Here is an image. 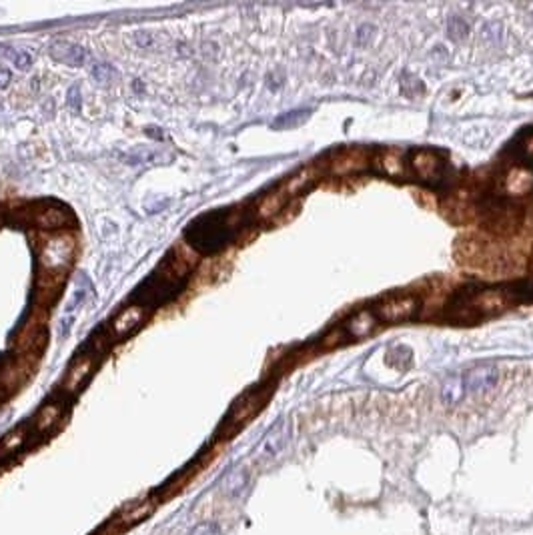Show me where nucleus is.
Instances as JSON below:
<instances>
[{"label": "nucleus", "mask_w": 533, "mask_h": 535, "mask_svg": "<svg viewBox=\"0 0 533 535\" xmlns=\"http://www.w3.org/2000/svg\"><path fill=\"white\" fill-rule=\"evenodd\" d=\"M75 253V239L70 235H54L48 237L47 241L43 243L40 249V267L47 273H64L68 263L73 259Z\"/></svg>", "instance_id": "1"}, {"label": "nucleus", "mask_w": 533, "mask_h": 535, "mask_svg": "<svg viewBox=\"0 0 533 535\" xmlns=\"http://www.w3.org/2000/svg\"><path fill=\"white\" fill-rule=\"evenodd\" d=\"M483 221H486V227L495 233H511L518 229L521 223V211L519 207L507 200H489L483 209Z\"/></svg>", "instance_id": "2"}, {"label": "nucleus", "mask_w": 533, "mask_h": 535, "mask_svg": "<svg viewBox=\"0 0 533 535\" xmlns=\"http://www.w3.org/2000/svg\"><path fill=\"white\" fill-rule=\"evenodd\" d=\"M417 299L413 297H391L383 303L373 309V315H375L379 321L383 323H403L411 319L417 311Z\"/></svg>", "instance_id": "3"}, {"label": "nucleus", "mask_w": 533, "mask_h": 535, "mask_svg": "<svg viewBox=\"0 0 533 535\" xmlns=\"http://www.w3.org/2000/svg\"><path fill=\"white\" fill-rule=\"evenodd\" d=\"M445 163L440 156L431 151H417L411 156V168L415 170L417 177H421L423 181H435L441 179Z\"/></svg>", "instance_id": "4"}, {"label": "nucleus", "mask_w": 533, "mask_h": 535, "mask_svg": "<svg viewBox=\"0 0 533 535\" xmlns=\"http://www.w3.org/2000/svg\"><path fill=\"white\" fill-rule=\"evenodd\" d=\"M66 273H47L43 271L36 281V303L40 307H48L52 301H57L59 293L63 289Z\"/></svg>", "instance_id": "5"}, {"label": "nucleus", "mask_w": 533, "mask_h": 535, "mask_svg": "<svg viewBox=\"0 0 533 535\" xmlns=\"http://www.w3.org/2000/svg\"><path fill=\"white\" fill-rule=\"evenodd\" d=\"M497 377H500V373L493 365H479V367L470 369L463 375V385H465V391L481 393V391L491 389L497 381Z\"/></svg>", "instance_id": "6"}, {"label": "nucleus", "mask_w": 533, "mask_h": 535, "mask_svg": "<svg viewBox=\"0 0 533 535\" xmlns=\"http://www.w3.org/2000/svg\"><path fill=\"white\" fill-rule=\"evenodd\" d=\"M142 319H144V309H142V305L126 307L125 311H121V313L114 317V321H112V335L117 337V339L126 337L133 329H137V327L141 325Z\"/></svg>", "instance_id": "7"}, {"label": "nucleus", "mask_w": 533, "mask_h": 535, "mask_svg": "<svg viewBox=\"0 0 533 535\" xmlns=\"http://www.w3.org/2000/svg\"><path fill=\"white\" fill-rule=\"evenodd\" d=\"M50 57L68 66H82L89 61V52L82 46L70 43H54L50 46Z\"/></svg>", "instance_id": "8"}, {"label": "nucleus", "mask_w": 533, "mask_h": 535, "mask_svg": "<svg viewBox=\"0 0 533 535\" xmlns=\"http://www.w3.org/2000/svg\"><path fill=\"white\" fill-rule=\"evenodd\" d=\"M94 369V357L93 355H82L79 361L68 369V375L64 379V391L66 393H75L79 391L80 385L87 381V377L91 375V371Z\"/></svg>", "instance_id": "9"}, {"label": "nucleus", "mask_w": 533, "mask_h": 535, "mask_svg": "<svg viewBox=\"0 0 533 535\" xmlns=\"http://www.w3.org/2000/svg\"><path fill=\"white\" fill-rule=\"evenodd\" d=\"M265 393L263 391H257V393H251L249 397H245L239 405L235 407V411L231 413L229 417V423L231 425H243L251 419L255 413L259 411L265 403Z\"/></svg>", "instance_id": "10"}, {"label": "nucleus", "mask_w": 533, "mask_h": 535, "mask_svg": "<svg viewBox=\"0 0 533 535\" xmlns=\"http://www.w3.org/2000/svg\"><path fill=\"white\" fill-rule=\"evenodd\" d=\"M375 323L377 317L373 315V311H359L355 317H351L343 325V333L347 337H353V339H361V337H367L375 329Z\"/></svg>", "instance_id": "11"}, {"label": "nucleus", "mask_w": 533, "mask_h": 535, "mask_svg": "<svg viewBox=\"0 0 533 535\" xmlns=\"http://www.w3.org/2000/svg\"><path fill=\"white\" fill-rule=\"evenodd\" d=\"M289 423L287 421H281L279 425H275V427L269 431V435L265 437V441L261 445V453L265 455V457H271V455H277L279 451H281L285 444H287V439H289Z\"/></svg>", "instance_id": "12"}, {"label": "nucleus", "mask_w": 533, "mask_h": 535, "mask_svg": "<svg viewBox=\"0 0 533 535\" xmlns=\"http://www.w3.org/2000/svg\"><path fill=\"white\" fill-rule=\"evenodd\" d=\"M32 221L38 225V227H45V229H54V227H66L73 217L66 213L64 209H57V207H48V209H38L36 214L32 217Z\"/></svg>", "instance_id": "13"}, {"label": "nucleus", "mask_w": 533, "mask_h": 535, "mask_svg": "<svg viewBox=\"0 0 533 535\" xmlns=\"http://www.w3.org/2000/svg\"><path fill=\"white\" fill-rule=\"evenodd\" d=\"M63 417V405L61 403H48L45 405L38 415H36V419H34V429L38 431V433H45L48 429L52 427L59 419Z\"/></svg>", "instance_id": "14"}, {"label": "nucleus", "mask_w": 533, "mask_h": 535, "mask_svg": "<svg viewBox=\"0 0 533 535\" xmlns=\"http://www.w3.org/2000/svg\"><path fill=\"white\" fill-rule=\"evenodd\" d=\"M285 203H287V195H285L283 191L271 193V195L263 197V200L259 203L257 214H259L261 219H271V217H275V214L281 211L283 207H285Z\"/></svg>", "instance_id": "15"}, {"label": "nucleus", "mask_w": 533, "mask_h": 535, "mask_svg": "<svg viewBox=\"0 0 533 535\" xmlns=\"http://www.w3.org/2000/svg\"><path fill=\"white\" fill-rule=\"evenodd\" d=\"M465 395V385H463V377H449L447 381L443 383L441 387V399L445 405H455L459 403Z\"/></svg>", "instance_id": "16"}, {"label": "nucleus", "mask_w": 533, "mask_h": 535, "mask_svg": "<svg viewBox=\"0 0 533 535\" xmlns=\"http://www.w3.org/2000/svg\"><path fill=\"white\" fill-rule=\"evenodd\" d=\"M247 488V474L243 471V469H235V471H231V474L225 477V481H223V490L227 491L229 495H241L243 490Z\"/></svg>", "instance_id": "17"}, {"label": "nucleus", "mask_w": 533, "mask_h": 535, "mask_svg": "<svg viewBox=\"0 0 533 535\" xmlns=\"http://www.w3.org/2000/svg\"><path fill=\"white\" fill-rule=\"evenodd\" d=\"M0 57H2V59H8L18 71H29L32 64V57L29 52L15 50V48H10V46H0Z\"/></svg>", "instance_id": "18"}, {"label": "nucleus", "mask_w": 533, "mask_h": 535, "mask_svg": "<svg viewBox=\"0 0 533 535\" xmlns=\"http://www.w3.org/2000/svg\"><path fill=\"white\" fill-rule=\"evenodd\" d=\"M365 165V161L361 159L359 153H353V154H343L339 161H335L333 163V170L337 173V175H345V173H355V170H359Z\"/></svg>", "instance_id": "19"}, {"label": "nucleus", "mask_w": 533, "mask_h": 535, "mask_svg": "<svg viewBox=\"0 0 533 535\" xmlns=\"http://www.w3.org/2000/svg\"><path fill=\"white\" fill-rule=\"evenodd\" d=\"M24 441H27V431L24 429H16L13 433H8L0 444V455H8L16 449H20Z\"/></svg>", "instance_id": "20"}, {"label": "nucleus", "mask_w": 533, "mask_h": 535, "mask_svg": "<svg viewBox=\"0 0 533 535\" xmlns=\"http://www.w3.org/2000/svg\"><path fill=\"white\" fill-rule=\"evenodd\" d=\"M309 181H311V173H309V170H301V173H297L295 177H291V179L287 181L283 193H285L287 197L297 195V193H301V191L309 184Z\"/></svg>", "instance_id": "21"}, {"label": "nucleus", "mask_w": 533, "mask_h": 535, "mask_svg": "<svg viewBox=\"0 0 533 535\" xmlns=\"http://www.w3.org/2000/svg\"><path fill=\"white\" fill-rule=\"evenodd\" d=\"M379 163H381V170L387 173L389 177L401 175V173H403V167H405V163H403L399 156H395V153H389V151L379 159Z\"/></svg>", "instance_id": "22"}, {"label": "nucleus", "mask_w": 533, "mask_h": 535, "mask_svg": "<svg viewBox=\"0 0 533 535\" xmlns=\"http://www.w3.org/2000/svg\"><path fill=\"white\" fill-rule=\"evenodd\" d=\"M151 511H153V504H151V501L139 504L135 509H130L128 513H125V515L121 518V525H133V523H137V521L144 520Z\"/></svg>", "instance_id": "23"}, {"label": "nucleus", "mask_w": 533, "mask_h": 535, "mask_svg": "<svg viewBox=\"0 0 533 535\" xmlns=\"http://www.w3.org/2000/svg\"><path fill=\"white\" fill-rule=\"evenodd\" d=\"M190 535H223V532L219 529V525H215L211 521H203V523H197L193 527Z\"/></svg>", "instance_id": "24"}, {"label": "nucleus", "mask_w": 533, "mask_h": 535, "mask_svg": "<svg viewBox=\"0 0 533 535\" xmlns=\"http://www.w3.org/2000/svg\"><path fill=\"white\" fill-rule=\"evenodd\" d=\"M93 77L96 80H100V82H107L112 77V71H110V66L107 64H94L93 66Z\"/></svg>", "instance_id": "25"}, {"label": "nucleus", "mask_w": 533, "mask_h": 535, "mask_svg": "<svg viewBox=\"0 0 533 535\" xmlns=\"http://www.w3.org/2000/svg\"><path fill=\"white\" fill-rule=\"evenodd\" d=\"M8 78H10V75L6 73V71H2L0 73V87L4 89V87H8Z\"/></svg>", "instance_id": "26"}, {"label": "nucleus", "mask_w": 533, "mask_h": 535, "mask_svg": "<svg viewBox=\"0 0 533 535\" xmlns=\"http://www.w3.org/2000/svg\"><path fill=\"white\" fill-rule=\"evenodd\" d=\"M532 269H533V259H532Z\"/></svg>", "instance_id": "27"}]
</instances>
